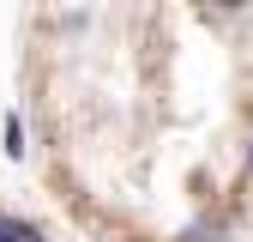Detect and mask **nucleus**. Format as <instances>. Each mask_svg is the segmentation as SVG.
Masks as SVG:
<instances>
[{
    "mask_svg": "<svg viewBox=\"0 0 253 242\" xmlns=\"http://www.w3.org/2000/svg\"><path fill=\"white\" fill-rule=\"evenodd\" d=\"M0 242H42L30 224H18V218H6V212H0Z\"/></svg>",
    "mask_w": 253,
    "mask_h": 242,
    "instance_id": "nucleus-1",
    "label": "nucleus"
},
{
    "mask_svg": "<svg viewBox=\"0 0 253 242\" xmlns=\"http://www.w3.org/2000/svg\"><path fill=\"white\" fill-rule=\"evenodd\" d=\"M247 176H253V151H247Z\"/></svg>",
    "mask_w": 253,
    "mask_h": 242,
    "instance_id": "nucleus-2",
    "label": "nucleus"
}]
</instances>
